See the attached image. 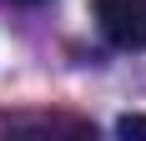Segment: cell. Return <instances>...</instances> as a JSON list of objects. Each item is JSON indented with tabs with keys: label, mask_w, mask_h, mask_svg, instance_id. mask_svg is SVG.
Masks as SVG:
<instances>
[{
	"label": "cell",
	"mask_w": 146,
	"mask_h": 141,
	"mask_svg": "<svg viewBox=\"0 0 146 141\" xmlns=\"http://www.w3.org/2000/svg\"><path fill=\"white\" fill-rule=\"evenodd\" d=\"M91 15L116 51H146V0H91Z\"/></svg>",
	"instance_id": "6da1fadb"
},
{
	"label": "cell",
	"mask_w": 146,
	"mask_h": 141,
	"mask_svg": "<svg viewBox=\"0 0 146 141\" xmlns=\"http://www.w3.org/2000/svg\"><path fill=\"white\" fill-rule=\"evenodd\" d=\"M5 131H71V136H91V121H81V116H5Z\"/></svg>",
	"instance_id": "7a4b0ae2"
},
{
	"label": "cell",
	"mask_w": 146,
	"mask_h": 141,
	"mask_svg": "<svg viewBox=\"0 0 146 141\" xmlns=\"http://www.w3.org/2000/svg\"><path fill=\"white\" fill-rule=\"evenodd\" d=\"M116 131H121V136H146V116H121Z\"/></svg>",
	"instance_id": "3957f363"
},
{
	"label": "cell",
	"mask_w": 146,
	"mask_h": 141,
	"mask_svg": "<svg viewBox=\"0 0 146 141\" xmlns=\"http://www.w3.org/2000/svg\"><path fill=\"white\" fill-rule=\"evenodd\" d=\"M5 5H45V0H5Z\"/></svg>",
	"instance_id": "277c9868"
}]
</instances>
